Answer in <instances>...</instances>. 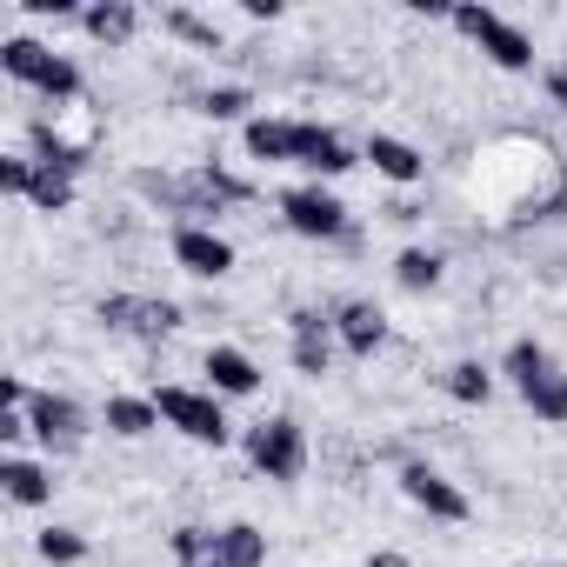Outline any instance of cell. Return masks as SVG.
<instances>
[{"instance_id":"4fadbf2b","label":"cell","mask_w":567,"mask_h":567,"mask_svg":"<svg viewBox=\"0 0 567 567\" xmlns=\"http://www.w3.org/2000/svg\"><path fill=\"white\" fill-rule=\"evenodd\" d=\"M207 394H227V401H247V394H260V368H254V354H240V348H207Z\"/></svg>"},{"instance_id":"ffe728a7","label":"cell","mask_w":567,"mask_h":567,"mask_svg":"<svg viewBox=\"0 0 567 567\" xmlns=\"http://www.w3.org/2000/svg\"><path fill=\"white\" fill-rule=\"evenodd\" d=\"M394 280H401L408 295L441 288V254H434V247H401V254H394Z\"/></svg>"},{"instance_id":"cb8c5ba5","label":"cell","mask_w":567,"mask_h":567,"mask_svg":"<svg viewBox=\"0 0 567 567\" xmlns=\"http://www.w3.org/2000/svg\"><path fill=\"white\" fill-rule=\"evenodd\" d=\"M34 167H41V161H34ZM28 200H34L41 214H68V207H74V174H61V167H41Z\"/></svg>"},{"instance_id":"7c38bea8","label":"cell","mask_w":567,"mask_h":567,"mask_svg":"<svg viewBox=\"0 0 567 567\" xmlns=\"http://www.w3.org/2000/svg\"><path fill=\"white\" fill-rule=\"evenodd\" d=\"M295 167H308L315 181H341V174L354 167V147H348L334 127H321V121H301V154H295Z\"/></svg>"},{"instance_id":"30bf717a","label":"cell","mask_w":567,"mask_h":567,"mask_svg":"<svg viewBox=\"0 0 567 567\" xmlns=\"http://www.w3.org/2000/svg\"><path fill=\"white\" fill-rule=\"evenodd\" d=\"M28 421H34V441L41 447H81V434H87V414H81V401L74 394H34V408H28Z\"/></svg>"},{"instance_id":"d4e9b609","label":"cell","mask_w":567,"mask_h":567,"mask_svg":"<svg viewBox=\"0 0 567 567\" xmlns=\"http://www.w3.org/2000/svg\"><path fill=\"white\" fill-rule=\"evenodd\" d=\"M34 547H41L48 567H81V560H87V534H74V527H48Z\"/></svg>"},{"instance_id":"5bb4252c","label":"cell","mask_w":567,"mask_h":567,"mask_svg":"<svg viewBox=\"0 0 567 567\" xmlns=\"http://www.w3.org/2000/svg\"><path fill=\"white\" fill-rule=\"evenodd\" d=\"M247 154L254 161H267V167H295V154H301V121H247Z\"/></svg>"},{"instance_id":"f1b7e54d","label":"cell","mask_w":567,"mask_h":567,"mask_svg":"<svg viewBox=\"0 0 567 567\" xmlns=\"http://www.w3.org/2000/svg\"><path fill=\"white\" fill-rule=\"evenodd\" d=\"M34 174H41V167H34V154H0V187H8L14 200H28V194H34Z\"/></svg>"},{"instance_id":"ac0fdd59","label":"cell","mask_w":567,"mask_h":567,"mask_svg":"<svg viewBox=\"0 0 567 567\" xmlns=\"http://www.w3.org/2000/svg\"><path fill=\"white\" fill-rule=\"evenodd\" d=\"M101 421H107V434L141 441V434H154V427H161V408H154V401H141V394H107Z\"/></svg>"},{"instance_id":"1f68e13d","label":"cell","mask_w":567,"mask_h":567,"mask_svg":"<svg viewBox=\"0 0 567 567\" xmlns=\"http://www.w3.org/2000/svg\"><path fill=\"white\" fill-rule=\"evenodd\" d=\"M247 21H280V0H247Z\"/></svg>"},{"instance_id":"ba28073f","label":"cell","mask_w":567,"mask_h":567,"mask_svg":"<svg viewBox=\"0 0 567 567\" xmlns=\"http://www.w3.org/2000/svg\"><path fill=\"white\" fill-rule=\"evenodd\" d=\"M288 354H295V374H308V381H321L328 368H334V321L328 315H315V308H295L288 315Z\"/></svg>"},{"instance_id":"5b68a950","label":"cell","mask_w":567,"mask_h":567,"mask_svg":"<svg viewBox=\"0 0 567 567\" xmlns=\"http://www.w3.org/2000/svg\"><path fill=\"white\" fill-rule=\"evenodd\" d=\"M280 220H288L301 240H341V234H348V207H341V194H328L321 181L280 194Z\"/></svg>"},{"instance_id":"d6986e66","label":"cell","mask_w":567,"mask_h":567,"mask_svg":"<svg viewBox=\"0 0 567 567\" xmlns=\"http://www.w3.org/2000/svg\"><path fill=\"white\" fill-rule=\"evenodd\" d=\"M220 567H267V534L254 520L220 527Z\"/></svg>"},{"instance_id":"9c48e42d","label":"cell","mask_w":567,"mask_h":567,"mask_svg":"<svg viewBox=\"0 0 567 567\" xmlns=\"http://www.w3.org/2000/svg\"><path fill=\"white\" fill-rule=\"evenodd\" d=\"M174 260H181L187 274H200V280L234 274V247H227L214 227H200V220H181V227H174Z\"/></svg>"},{"instance_id":"4dcf8cb0","label":"cell","mask_w":567,"mask_h":567,"mask_svg":"<svg viewBox=\"0 0 567 567\" xmlns=\"http://www.w3.org/2000/svg\"><path fill=\"white\" fill-rule=\"evenodd\" d=\"M547 101H554V107H560V114H567V61H560V68H554V74H547Z\"/></svg>"},{"instance_id":"7402d4cb","label":"cell","mask_w":567,"mask_h":567,"mask_svg":"<svg viewBox=\"0 0 567 567\" xmlns=\"http://www.w3.org/2000/svg\"><path fill=\"white\" fill-rule=\"evenodd\" d=\"M447 394H454L461 408H487V401H494V374H487L481 361H454V368H447Z\"/></svg>"},{"instance_id":"2e32d148","label":"cell","mask_w":567,"mask_h":567,"mask_svg":"<svg viewBox=\"0 0 567 567\" xmlns=\"http://www.w3.org/2000/svg\"><path fill=\"white\" fill-rule=\"evenodd\" d=\"M368 161H374V174H381V181H394V187L427 181V154H421V147H408V141H394V134H374V141H368Z\"/></svg>"},{"instance_id":"e0dca14e","label":"cell","mask_w":567,"mask_h":567,"mask_svg":"<svg viewBox=\"0 0 567 567\" xmlns=\"http://www.w3.org/2000/svg\"><path fill=\"white\" fill-rule=\"evenodd\" d=\"M0 487H8L14 507H48V501H54V474H48L41 461H28V454H8V461H0Z\"/></svg>"},{"instance_id":"f546056e","label":"cell","mask_w":567,"mask_h":567,"mask_svg":"<svg viewBox=\"0 0 567 567\" xmlns=\"http://www.w3.org/2000/svg\"><path fill=\"white\" fill-rule=\"evenodd\" d=\"M34 434V421H28V408H0V441H8V447H21Z\"/></svg>"},{"instance_id":"4316f807","label":"cell","mask_w":567,"mask_h":567,"mask_svg":"<svg viewBox=\"0 0 567 567\" xmlns=\"http://www.w3.org/2000/svg\"><path fill=\"white\" fill-rule=\"evenodd\" d=\"M167 34L194 41L200 54H220V28H214V21H200V14H187V8H167Z\"/></svg>"},{"instance_id":"52a82bcc","label":"cell","mask_w":567,"mask_h":567,"mask_svg":"<svg viewBox=\"0 0 567 567\" xmlns=\"http://www.w3.org/2000/svg\"><path fill=\"white\" fill-rule=\"evenodd\" d=\"M401 494H408L427 520H467V514H474L467 494H461L441 467H427V461H408V467H401Z\"/></svg>"},{"instance_id":"83f0119b","label":"cell","mask_w":567,"mask_h":567,"mask_svg":"<svg viewBox=\"0 0 567 567\" xmlns=\"http://www.w3.org/2000/svg\"><path fill=\"white\" fill-rule=\"evenodd\" d=\"M247 107H254V94H247V87H207V101H200V114H207V121H240Z\"/></svg>"},{"instance_id":"277c9868","label":"cell","mask_w":567,"mask_h":567,"mask_svg":"<svg viewBox=\"0 0 567 567\" xmlns=\"http://www.w3.org/2000/svg\"><path fill=\"white\" fill-rule=\"evenodd\" d=\"M154 408H161V427L187 434L194 447H227V441H234V427H227V414H220V394H200V388H161Z\"/></svg>"},{"instance_id":"d6a6232c","label":"cell","mask_w":567,"mask_h":567,"mask_svg":"<svg viewBox=\"0 0 567 567\" xmlns=\"http://www.w3.org/2000/svg\"><path fill=\"white\" fill-rule=\"evenodd\" d=\"M368 567H414V560H408V554H394V547H381V554H374Z\"/></svg>"},{"instance_id":"8992f818","label":"cell","mask_w":567,"mask_h":567,"mask_svg":"<svg viewBox=\"0 0 567 567\" xmlns=\"http://www.w3.org/2000/svg\"><path fill=\"white\" fill-rule=\"evenodd\" d=\"M94 321H101V328H114V334L161 341V334H174V328H181V308H174V301H154V295H107V301L94 308Z\"/></svg>"},{"instance_id":"603a6c76","label":"cell","mask_w":567,"mask_h":567,"mask_svg":"<svg viewBox=\"0 0 567 567\" xmlns=\"http://www.w3.org/2000/svg\"><path fill=\"white\" fill-rule=\"evenodd\" d=\"M174 560L181 567H220V534L214 527H174Z\"/></svg>"},{"instance_id":"44dd1931","label":"cell","mask_w":567,"mask_h":567,"mask_svg":"<svg viewBox=\"0 0 567 567\" xmlns=\"http://www.w3.org/2000/svg\"><path fill=\"white\" fill-rule=\"evenodd\" d=\"M547 374H554V361H547V348L520 334V341L507 348V381H514V388L527 394V388H534V381H547Z\"/></svg>"},{"instance_id":"3957f363","label":"cell","mask_w":567,"mask_h":567,"mask_svg":"<svg viewBox=\"0 0 567 567\" xmlns=\"http://www.w3.org/2000/svg\"><path fill=\"white\" fill-rule=\"evenodd\" d=\"M247 461H254V474L260 481H301V467H308V434H301V421L295 414H274V421H254L247 427Z\"/></svg>"},{"instance_id":"484cf974","label":"cell","mask_w":567,"mask_h":567,"mask_svg":"<svg viewBox=\"0 0 567 567\" xmlns=\"http://www.w3.org/2000/svg\"><path fill=\"white\" fill-rule=\"evenodd\" d=\"M520 401H527V408H534L547 427H560V421H567V374H547V381H534Z\"/></svg>"},{"instance_id":"6da1fadb","label":"cell","mask_w":567,"mask_h":567,"mask_svg":"<svg viewBox=\"0 0 567 567\" xmlns=\"http://www.w3.org/2000/svg\"><path fill=\"white\" fill-rule=\"evenodd\" d=\"M0 68H8V81L34 87V94H48V101H74V94H81V68H74L68 54H54V48L28 41V34L0 41Z\"/></svg>"},{"instance_id":"9a60e30c","label":"cell","mask_w":567,"mask_h":567,"mask_svg":"<svg viewBox=\"0 0 567 567\" xmlns=\"http://www.w3.org/2000/svg\"><path fill=\"white\" fill-rule=\"evenodd\" d=\"M81 28H87V41H101V48H127V41L141 34V8H134V0H94V8L81 14Z\"/></svg>"},{"instance_id":"8fae6325","label":"cell","mask_w":567,"mask_h":567,"mask_svg":"<svg viewBox=\"0 0 567 567\" xmlns=\"http://www.w3.org/2000/svg\"><path fill=\"white\" fill-rule=\"evenodd\" d=\"M334 341L354 354V361H374L388 348V315L374 301H341L334 308Z\"/></svg>"},{"instance_id":"7a4b0ae2","label":"cell","mask_w":567,"mask_h":567,"mask_svg":"<svg viewBox=\"0 0 567 567\" xmlns=\"http://www.w3.org/2000/svg\"><path fill=\"white\" fill-rule=\"evenodd\" d=\"M447 21H454L501 74H527V68H534V41H527L514 21H501L494 8H474V0H461V8H447Z\"/></svg>"}]
</instances>
